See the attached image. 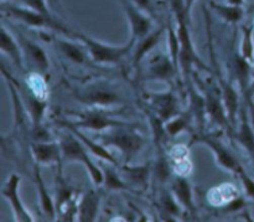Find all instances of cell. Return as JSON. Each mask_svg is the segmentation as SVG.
<instances>
[{
	"label": "cell",
	"instance_id": "obj_1",
	"mask_svg": "<svg viewBox=\"0 0 254 222\" xmlns=\"http://www.w3.org/2000/svg\"><path fill=\"white\" fill-rule=\"evenodd\" d=\"M97 141L107 148H114L121 153L124 164H129L136 158L145 146V138L135 131L131 124L113 127L101 132Z\"/></svg>",
	"mask_w": 254,
	"mask_h": 222
},
{
	"label": "cell",
	"instance_id": "obj_2",
	"mask_svg": "<svg viewBox=\"0 0 254 222\" xmlns=\"http://www.w3.org/2000/svg\"><path fill=\"white\" fill-rule=\"evenodd\" d=\"M1 14L4 16L10 17L15 21L24 24L26 26L32 27V29H41V30H51V31L57 32L60 35L68 37H76L77 32L69 29L68 26L64 24L61 20L56 19L54 15H45L41 12L34 11L29 7L17 6V5H6L2 2L1 5Z\"/></svg>",
	"mask_w": 254,
	"mask_h": 222
},
{
	"label": "cell",
	"instance_id": "obj_3",
	"mask_svg": "<svg viewBox=\"0 0 254 222\" xmlns=\"http://www.w3.org/2000/svg\"><path fill=\"white\" fill-rule=\"evenodd\" d=\"M68 131V129H67ZM61 147L62 159L64 161H71V163H79L84 166V169L88 173L92 183L96 186L103 185L104 175L101 166L93 163L89 155L88 149L84 147V144L72 133L71 131L61 137L59 142Z\"/></svg>",
	"mask_w": 254,
	"mask_h": 222
},
{
	"label": "cell",
	"instance_id": "obj_4",
	"mask_svg": "<svg viewBox=\"0 0 254 222\" xmlns=\"http://www.w3.org/2000/svg\"><path fill=\"white\" fill-rule=\"evenodd\" d=\"M76 37L86 46L89 57L93 62L99 65H118L128 56L130 50L135 45V40H129L124 45H109L98 41L93 37L82 32H77Z\"/></svg>",
	"mask_w": 254,
	"mask_h": 222
},
{
	"label": "cell",
	"instance_id": "obj_5",
	"mask_svg": "<svg viewBox=\"0 0 254 222\" xmlns=\"http://www.w3.org/2000/svg\"><path fill=\"white\" fill-rule=\"evenodd\" d=\"M74 98L81 103L97 109H108L123 102L121 93L113 86L103 82L91 84L79 91H73Z\"/></svg>",
	"mask_w": 254,
	"mask_h": 222
},
{
	"label": "cell",
	"instance_id": "obj_6",
	"mask_svg": "<svg viewBox=\"0 0 254 222\" xmlns=\"http://www.w3.org/2000/svg\"><path fill=\"white\" fill-rule=\"evenodd\" d=\"M74 114V121L67 122V121H60V126H71L74 128L78 129H86V131H92V132H101L107 131V129H111L113 127L118 126H124V124H129L127 122L119 121V119L113 118L111 114L106 113L104 109H97V108H91L87 109V111L79 112V113H73Z\"/></svg>",
	"mask_w": 254,
	"mask_h": 222
},
{
	"label": "cell",
	"instance_id": "obj_7",
	"mask_svg": "<svg viewBox=\"0 0 254 222\" xmlns=\"http://www.w3.org/2000/svg\"><path fill=\"white\" fill-rule=\"evenodd\" d=\"M200 143L207 147L211 151H212L215 160L220 168L225 169L226 171L237 175L241 170L243 169L242 164L238 161V159L233 155L232 151L215 136L211 134H195L191 141V144Z\"/></svg>",
	"mask_w": 254,
	"mask_h": 222
},
{
	"label": "cell",
	"instance_id": "obj_8",
	"mask_svg": "<svg viewBox=\"0 0 254 222\" xmlns=\"http://www.w3.org/2000/svg\"><path fill=\"white\" fill-rule=\"evenodd\" d=\"M178 27H176V31H178L179 41H180V55H179V66H180L181 71H183L184 77L186 79L190 78L191 71H192L193 65H197L201 66L202 69L208 70V67H206L202 64V61L200 60L198 55L196 54V50L193 47L192 39H191L190 30H189V22L186 21H178L176 22Z\"/></svg>",
	"mask_w": 254,
	"mask_h": 222
},
{
	"label": "cell",
	"instance_id": "obj_9",
	"mask_svg": "<svg viewBox=\"0 0 254 222\" xmlns=\"http://www.w3.org/2000/svg\"><path fill=\"white\" fill-rule=\"evenodd\" d=\"M20 183H21V176L15 173L10 174L1 188V196L9 203L14 213L15 221L32 222L35 219L32 218L31 213L27 210L20 198Z\"/></svg>",
	"mask_w": 254,
	"mask_h": 222
},
{
	"label": "cell",
	"instance_id": "obj_10",
	"mask_svg": "<svg viewBox=\"0 0 254 222\" xmlns=\"http://www.w3.org/2000/svg\"><path fill=\"white\" fill-rule=\"evenodd\" d=\"M124 15L130 27L131 39L136 40L146 36L153 31V20L146 12L139 9L131 0H119Z\"/></svg>",
	"mask_w": 254,
	"mask_h": 222
},
{
	"label": "cell",
	"instance_id": "obj_11",
	"mask_svg": "<svg viewBox=\"0 0 254 222\" xmlns=\"http://www.w3.org/2000/svg\"><path fill=\"white\" fill-rule=\"evenodd\" d=\"M19 42L24 55V62L27 64L31 72L46 76L50 70V60L46 51L39 44L22 35H20Z\"/></svg>",
	"mask_w": 254,
	"mask_h": 222
},
{
	"label": "cell",
	"instance_id": "obj_12",
	"mask_svg": "<svg viewBox=\"0 0 254 222\" xmlns=\"http://www.w3.org/2000/svg\"><path fill=\"white\" fill-rule=\"evenodd\" d=\"M146 99H148V103L153 113H155L164 123L180 113L179 99L171 89L165 92L148 93Z\"/></svg>",
	"mask_w": 254,
	"mask_h": 222
},
{
	"label": "cell",
	"instance_id": "obj_13",
	"mask_svg": "<svg viewBox=\"0 0 254 222\" xmlns=\"http://www.w3.org/2000/svg\"><path fill=\"white\" fill-rule=\"evenodd\" d=\"M178 71V66L171 59L170 55H159V56H154L153 59H150L145 74H144V79L163 81L169 83L173 81Z\"/></svg>",
	"mask_w": 254,
	"mask_h": 222
},
{
	"label": "cell",
	"instance_id": "obj_14",
	"mask_svg": "<svg viewBox=\"0 0 254 222\" xmlns=\"http://www.w3.org/2000/svg\"><path fill=\"white\" fill-rule=\"evenodd\" d=\"M118 168L123 179L130 188L139 189V190H145L148 188L150 176L153 175V165L150 163L141 164V165L129 163L119 165Z\"/></svg>",
	"mask_w": 254,
	"mask_h": 222
},
{
	"label": "cell",
	"instance_id": "obj_15",
	"mask_svg": "<svg viewBox=\"0 0 254 222\" xmlns=\"http://www.w3.org/2000/svg\"><path fill=\"white\" fill-rule=\"evenodd\" d=\"M206 116L215 124L222 128H233L228 118L222 94L220 89H208L205 97Z\"/></svg>",
	"mask_w": 254,
	"mask_h": 222
},
{
	"label": "cell",
	"instance_id": "obj_16",
	"mask_svg": "<svg viewBox=\"0 0 254 222\" xmlns=\"http://www.w3.org/2000/svg\"><path fill=\"white\" fill-rule=\"evenodd\" d=\"M32 159L37 165H61L62 153L59 143L52 142H34L30 147Z\"/></svg>",
	"mask_w": 254,
	"mask_h": 222
},
{
	"label": "cell",
	"instance_id": "obj_17",
	"mask_svg": "<svg viewBox=\"0 0 254 222\" xmlns=\"http://www.w3.org/2000/svg\"><path fill=\"white\" fill-rule=\"evenodd\" d=\"M68 37V36H67ZM67 37H55V46L57 51L74 65H86L91 60L88 51L83 44H77Z\"/></svg>",
	"mask_w": 254,
	"mask_h": 222
},
{
	"label": "cell",
	"instance_id": "obj_18",
	"mask_svg": "<svg viewBox=\"0 0 254 222\" xmlns=\"http://www.w3.org/2000/svg\"><path fill=\"white\" fill-rule=\"evenodd\" d=\"M171 191L176 198L178 203L180 204L184 211L190 215L196 214V205L193 200V190L192 185L188 180V176L175 175L173 183H171Z\"/></svg>",
	"mask_w": 254,
	"mask_h": 222
},
{
	"label": "cell",
	"instance_id": "obj_19",
	"mask_svg": "<svg viewBox=\"0 0 254 222\" xmlns=\"http://www.w3.org/2000/svg\"><path fill=\"white\" fill-rule=\"evenodd\" d=\"M34 180L35 185H36L37 198H39V205L40 209H41V213L44 214L47 220H56V203H55L54 198L50 195L49 189H47L46 184H45L44 179L41 176V173H40V165H37V164L34 165Z\"/></svg>",
	"mask_w": 254,
	"mask_h": 222
},
{
	"label": "cell",
	"instance_id": "obj_20",
	"mask_svg": "<svg viewBox=\"0 0 254 222\" xmlns=\"http://www.w3.org/2000/svg\"><path fill=\"white\" fill-rule=\"evenodd\" d=\"M64 128L71 131L72 133H73L74 136H76L77 138H78L79 141H81L82 143L84 144V147L88 149V151L92 154V155L97 156V158L101 159L102 161H106V163L113 164V165H117V166L121 165V164H119L118 159H117L116 156H114L113 154H112L111 151L108 150V148H107V147H104L103 144L99 143L97 139L89 138V137L86 136V134H84L83 132L81 131V129L74 128V127L64 126Z\"/></svg>",
	"mask_w": 254,
	"mask_h": 222
},
{
	"label": "cell",
	"instance_id": "obj_21",
	"mask_svg": "<svg viewBox=\"0 0 254 222\" xmlns=\"http://www.w3.org/2000/svg\"><path fill=\"white\" fill-rule=\"evenodd\" d=\"M101 196L96 190H87L78 200L77 221L93 222L97 220L99 213Z\"/></svg>",
	"mask_w": 254,
	"mask_h": 222
},
{
	"label": "cell",
	"instance_id": "obj_22",
	"mask_svg": "<svg viewBox=\"0 0 254 222\" xmlns=\"http://www.w3.org/2000/svg\"><path fill=\"white\" fill-rule=\"evenodd\" d=\"M164 30H165L164 27L153 30V31H151L150 34L146 35V36L136 40L135 45H134L133 60H131L133 67H138L139 65L145 60V57L149 56V54L158 46V44L160 42L161 36H163Z\"/></svg>",
	"mask_w": 254,
	"mask_h": 222
},
{
	"label": "cell",
	"instance_id": "obj_23",
	"mask_svg": "<svg viewBox=\"0 0 254 222\" xmlns=\"http://www.w3.org/2000/svg\"><path fill=\"white\" fill-rule=\"evenodd\" d=\"M0 50L4 55H6L10 61L20 70H24V55H22L20 42L14 39L6 27L1 26V35H0Z\"/></svg>",
	"mask_w": 254,
	"mask_h": 222
},
{
	"label": "cell",
	"instance_id": "obj_24",
	"mask_svg": "<svg viewBox=\"0 0 254 222\" xmlns=\"http://www.w3.org/2000/svg\"><path fill=\"white\" fill-rule=\"evenodd\" d=\"M233 138L238 144L251 154L254 149V128L248 119L247 109L243 107L240 112V126L233 133Z\"/></svg>",
	"mask_w": 254,
	"mask_h": 222
},
{
	"label": "cell",
	"instance_id": "obj_25",
	"mask_svg": "<svg viewBox=\"0 0 254 222\" xmlns=\"http://www.w3.org/2000/svg\"><path fill=\"white\" fill-rule=\"evenodd\" d=\"M210 9L227 24H238L245 17V6L241 5H232L228 2H218L216 0H211L208 2Z\"/></svg>",
	"mask_w": 254,
	"mask_h": 222
},
{
	"label": "cell",
	"instance_id": "obj_26",
	"mask_svg": "<svg viewBox=\"0 0 254 222\" xmlns=\"http://www.w3.org/2000/svg\"><path fill=\"white\" fill-rule=\"evenodd\" d=\"M102 170H103L104 180H103V186L108 191H126L130 190V186L127 184V181L124 180L123 176H122L121 171L117 170L118 166L113 165V164H109L103 161V164L101 165Z\"/></svg>",
	"mask_w": 254,
	"mask_h": 222
},
{
	"label": "cell",
	"instance_id": "obj_27",
	"mask_svg": "<svg viewBox=\"0 0 254 222\" xmlns=\"http://www.w3.org/2000/svg\"><path fill=\"white\" fill-rule=\"evenodd\" d=\"M159 204H160L161 214L165 216V220H178V218L184 211L171 190L161 191Z\"/></svg>",
	"mask_w": 254,
	"mask_h": 222
},
{
	"label": "cell",
	"instance_id": "obj_28",
	"mask_svg": "<svg viewBox=\"0 0 254 222\" xmlns=\"http://www.w3.org/2000/svg\"><path fill=\"white\" fill-rule=\"evenodd\" d=\"M236 196H238V191L233 184H222V185L211 189L208 191L207 198L213 206L222 208L223 205L230 203Z\"/></svg>",
	"mask_w": 254,
	"mask_h": 222
},
{
	"label": "cell",
	"instance_id": "obj_29",
	"mask_svg": "<svg viewBox=\"0 0 254 222\" xmlns=\"http://www.w3.org/2000/svg\"><path fill=\"white\" fill-rule=\"evenodd\" d=\"M254 27L242 26V36H241L240 44V55L251 64H254V39H253Z\"/></svg>",
	"mask_w": 254,
	"mask_h": 222
},
{
	"label": "cell",
	"instance_id": "obj_30",
	"mask_svg": "<svg viewBox=\"0 0 254 222\" xmlns=\"http://www.w3.org/2000/svg\"><path fill=\"white\" fill-rule=\"evenodd\" d=\"M190 114H183L179 113L178 116L173 117L171 119H169L168 122L164 123L165 127V132L168 134V137L170 138H175L179 134H181L183 132H185L186 129L190 126Z\"/></svg>",
	"mask_w": 254,
	"mask_h": 222
},
{
	"label": "cell",
	"instance_id": "obj_31",
	"mask_svg": "<svg viewBox=\"0 0 254 222\" xmlns=\"http://www.w3.org/2000/svg\"><path fill=\"white\" fill-rule=\"evenodd\" d=\"M21 5L34 10V11L41 12L45 15H52L51 5L49 0H20Z\"/></svg>",
	"mask_w": 254,
	"mask_h": 222
},
{
	"label": "cell",
	"instance_id": "obj_32",
	"mask_svg": "<svg viewBox=\"0 0 254 222\" xmlns=\"http://www.w3.org/2000/svg\"><path fill=\"white\" fill-rule=\"evenodd\" d=\"M238 179H240L241 184H242V188L245 190L246 198L251 199V200L254 201V179L247 171L245 170V168L237 174Z\"/></svg>",
	"mask_w": 254,
	"mask_h": 222
},
{
	"label": "cell",
	"instance_id": "obj_33",
	"mask_svg": "<svg viewBox=\"0 0 254 222\" xmlns=\"http://www.w3.org/2000/svg\"><path fill=\"white\" fill-rule=\"evenodd\" d=\"M32 139L34 142H52L51 133H50L49 129L45 126L41 124H37V126H32Z\"/></svg>",
	"mask_w": 254,
	"mask_h": 222
},
{
	"label": "cell",
	"instance_id": "obj_34",
	"mask_svg": "<svg viewBox=\"0 0 254 222\" xmlns=\"http://www.w3.org/2000/svg\"><path fill=\"white\" fill-rule=\"evenodd\" d=\"M246 208V200L242 198V196H236L235 199H232V200L230 201V203H227L226 205H223L222 208V211L223 213H230V214H235V213H238V211H241L242 209Z\"/></svg>",
	"mask_w": 254,
	"mask_h": 222
},
{
	"label": "cell",
	"instance_id": "obj_35",
	"mask_svg": "<svg viewBox=\"0 0 254 222\" xmlns=\"http://www.w3.org/2000/svg\"><path fill=\"white\" fill-rule=\"evenodd\" d=\"M136 6L139 7L140 10H143L144 12L149 15L151 17H155L156 14V7L154 6L153 1L151 0H131Z\"/></svg>",
	"mask_w": 254,
	"mask_h": 222
},
{
	"label": "cell",
	"instance_id": "obj_36",
	"mask_svg": "<svg viewBox=\"0 0 254 222\" xmlns=\"http://www.w3.org/2000/svg\"><path fill=\"white\" fill-rule=\"evenodd\" d=\"M185 1V6H186V10H188L189 15L191 16V12H192V7L193 5H195L196 0H184Z\"/></svg>",
	"mask_w": 254,
	"mask_h": 222
},
{
	"label": "cell",
	"instance_id": "obj_37",
	"mask_svg": "<svg viewBox=\"0 0 254 222\" xmlns=\"http://www.w3.org/2000/svg\"><path fill=\"white\" fill-rule=\"evenodd\" d=\"M226 2L232 5H241V6H245V0H225Z\"/></svg>",
	"mask_w": 254,
	"mask_h": 222
},
{
	"label": "cell",
	"instance_id": "obj_38",
	"mask_svg": "<svg viewBox=\"0 0 254 222\" xmlns=\"http://www.w3.org/2000/svg\"><path fill=\"white\" fill-rule=\"evenodd\" d=\"M51 7H59V0H49Z\"/></svg>",
	"mask_w": 254,
	"mask_h": 222
},
{
	"label": "cell",
	"instance_id": "obj_39",
	"mask_svg": "<svg viewBox=\"0 0 254 222\" xmlns=\"http://www.w3.org/2000/svg\"><path fill=\"white\" fill-rule=\"evenodd\" d=\"M250 155H251V158H252V159H253V161H254V149H253V151H252V153L250 154Z\"/></svg>",
	"mask_w": 254,
	"mask_h": 222
},
{
	"label": "cell",
	"instance_id": "obj_40",
	"mask_svg": "<svg viewBox=\"0 0 254 222\" xmlns=\"http://www.w3.org/2000/svg\"><path fill=\"white\" fill-rule=\"evenodd\" d=\"M253 82H254V64H253Z\"/></svg>",
	"mask_w": 254,
	"mask_h": 222
},
{
	"label": "cell",
	"instance_id": "obj_41",
	"mask_svg": "<svg viewBox=\"0 0 254 222\" xmlns=\"http://www.w3.org/2000/svg\"><path fill=\"white\" fill-rule=\"evenodd\" d=\"M7 1V0H1V2H6Z\"/></svg>",
	"mask_w": 254,
	"mask_h": 222
},
{
	"label": "cell",
	"instance_id": "obj_42",
	"mask_svg": "<svg viewBox=\"0 0 254 222\" xmlns=\"http://www.w3.org/2000/svg\"><path fill=\"white\" fill-rule=\"evenodd\" d=\"M253 27H254V21H253Z\"/></svg>",
	"mask_w": 254,
	"mask_h": 222
}]
</instances>
